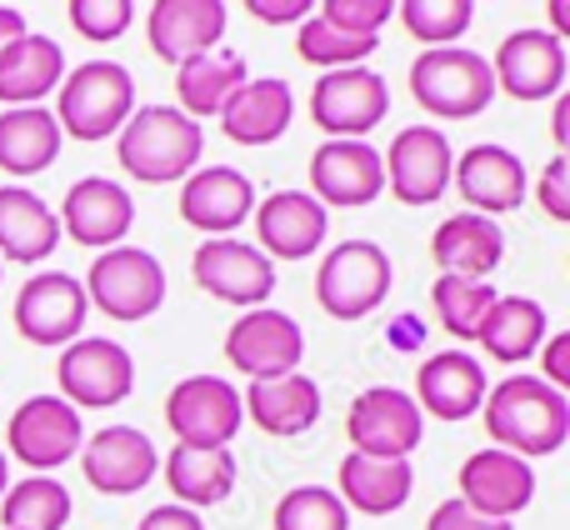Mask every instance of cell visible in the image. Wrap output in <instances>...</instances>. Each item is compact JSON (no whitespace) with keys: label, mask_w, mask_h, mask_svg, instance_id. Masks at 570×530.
Wrapping results in <instances>:
<instances>
[{"label":"cell","mask_w":570,"mask_h":530,"mask_svg":"<svg viewBox=\"0 0 570 530\" xmlns=\"http://www.w3.org/2000/svg\"><path fill=\"white\" fill-rule=\"evenodd\" d=\"M481 415L495 451H511L521 461L556 455L570 441V395L551 391L541 375L515 371L505 381H495L481 401Z\"/></svg>","instance_id":"cell-1"},{"label":"cell","mask_w":570,"mask_h":530,"mask_svg":"<svg viewBox=\"0 0 570 530\" xmlns=\"http://www.w3.org/2000/svg\"><path fill=\"white\" fill-rule=\"evenodd\" d=\"M431 261L441 265V275H465V281H491L495 265L505 261V230L501 220L461 210L445 216L431 236Z\"/></svg>","instance_id":"cell-26"},{"label":"cell","mask_w":570,"mask_h":530,"mask_svg":"<svg viewBox=\"0 0 570 530\" xmlns=\"http://www.w3.org/2000/svg\"><path fill=\"white\" fill-rule=\"evenodd\" d=\"M250 20H261V26H301L305 16H311V0H246Z\"/></svg>","instance_id":"cell-46"},{"label":"cell","mask_w":570,"mask_h":530,"mask_svg":"<svg viewBox=\"0 0 570 530\" xmlns=\"http://www.w3.org/2000/svg\"><path fill=\"white\" fill-rule=\"evenodd\" d=\"M305 355V331L285 311H246L226 331V361L230 371H240L246 381H276V375L301 371Z\"/></svg>","instance_id":"cell-16"},{"label":"cell","mask_w":570,"mask_h":530,"mask_svg":"<svg viewBox=\"0 0 570 530\" xmlns=\"http://www.w3.org/2000/svg\"><path fill=\"white\" fill-rule=\"evenodd\" d=\"M116 156L140 186H170L186 180L206 156V130L176 106H136L116 130Z\"/></svg>","instance_id":"cell-2"},{"label":"cell","mask_w":570,"mask_h":530,"mask_svg":"<svg viewBox=\"0 0 570 530\" xmlns=\"http://www.w3.org/2000/svg\"><path fill=\"white\" fill-rule=\"evenodd\" d=\"M60 80H66V50H60V40L26 30L0 56V106L6 110L40 106L50 90H60Z\"/></svg>","instance_id":"cell-32"},{"label":"cell","mask_w":570,"mask_h":530,"mask_svg":"<svg viewBox=\"0 0 570 530\" xmlns=\"http://www.w3.org/2000/svg\"><path fill=\"white\" fill-rule=\"evenodd\" d=\"M276 530H351V511L341 506V495L331 485H295L276 501L271 516Z\"/></svg>","instance_id":"cell-40"},{"label":"cell","mask_w":570,"mask_h":530,"mask_svg":"<svg viewBox=\"0 0 570 530\" xmlns=\"http://www.w3.org/2000/svg\"><path fill=\"white\" fill-rule=\"evenodd\" d=\"M345 435L361 455H381V461H411V451L425 435V415L401 385H371L351 401L345 411Z\"/></svg>","instance_id":"cell-11"},{"label":"cell","mask_w":570,"mask_h":530,"mask_svg":"<svg viewBox=\"0 0 570 530\" xmlns=\"http://www.w3.org/2000/svg\"><path fill=\"white\" fill-rule=\"evenodd\" d=\"M226 26H230L226 0H156V6L146 10V40L170 66L216 50Z\"/></svg>","instance_id":"cell-24"},{"label":"cell","mask_w":570,"mask_h":530,"mask_svg":"<svg viewBox=\"0 0 570 530\" xmlns=\"http://www.w3.org/2000/svg\"><path fill=\"white\" fill-rule=\"evenodd\" d=\"M80 471L100 495H136L160 475V451L136 425H106L80 445Z\"/></svg>","instance_id":"cell-18"},{"label":"cell","mask_w":570,"mask_h":530,"mask_svg":"<svg viewBox=\"0 0 570 530\" xmlns=\"http://www.w3.org/2000/svg\"><path fill=\"white\" fill-rule=\"evenodd\" d=\"M246 80H250L246 60H240L236 50H226V46L206 50V56H190V60H180L176 66V100H180L176 110L200 126L206 116H220V106H226Z\"/></svg>","instance_id":"cell-34"},{"label":"cell","mask_w":570,"mask_h":530,"mask_svg":"<svg viewBox=\"0 0 570 530\" xmlns=\"http://www.w3.org/2000/svg\"><path fill=\"white\" fill-rule=\"evenodd\" d=\"M431 301L441 325L455 335V341H475V325L481 315L495 305V285L491 281H465V275H441L431 285Z\"/></svg>","instance_id":"cell-37"},{"label":"cell","mask_w":570,"mask_h":530,"mask_svg":"<svg viewBox=\"0 0 570 530\" xmlns=\"http://www.w3.org/2000/svg\"><path fill=\"white\" fill-rule=\"evenodd\" d=\"M240 415H250V425L266 435H305L321 421V385L305 371L276 375V381H250V391L240 395Z\"/></svg>","instance_id":"cell-27"},{"label":"cell","mask_w":570,"mask_h":530,"mask_svg":"<svg viewBox=\"0 0 570 530\" xmlns=\"http://www.w3.org/2000/svg\"><path fill=\"white\" fill-rule=\"evenodd\" d=\"M455 190H461V200L475 210V216H505V210H521L525 206V190H531V180H525V160L515 156L511 146H471L455 156V170H451Z\"/></svg>","instance_id":"cell-23"},{"label":"cell","mask_w":570,"mask_h":530,"mask_svg":"<svg viewBox=\"0 0 570 530\" xmlns=\"http://www.w3.org/2000/svg\"><path fill=\"white\" fill-rule=\"evenodd\" d=\"M0 275H6V265H0Z\"/></svg>","instance_id":"cell-53"},{"label":"cell","mask_w":570,"mask_h":530,"mask_svg":"<svg viewBox=\"0 0 570 530\" xmlns=\"http://www.w3.org/2000/svg\"><path fill=\"white\" fill-rule=\"evenodd\" d=\"M391 341L401 345V351H405V345H411V351H415V345L425 341V325L415 321V315H395V325H391Z\"/></svg>","instance_id":"cell-50"},{"label":"cell","mask_w":570,"mask_h":530,"mask_svg":"<svg viewBox=\"0 0 570 530\" xmlns=\"http://www.w3.org/2000/svg\"><path fill=\"white\" fill-rule=\"evenodd\" d=\"M60 246V220L30 186H0V265H36Z\"/></svg>","instance_id":"cell-33"},{"label":"cell","mask_w":570,"mask_h":530,"mask_svg":"<svg viewBox=\"0 0 570 530\" xmlns=\"http://www.w3.org/2000/svg\"><path fill=\"white\" fill-rule=\"evenodd\" d=\"M311 116L325 130V140H365L391 116V86L371 66L325 70L311 90Z\"/></svg>","instance_id":"cell-9"},{"label":"cell","mask_w":570,"mask_h":530,"mask_svg":"<svg viewBox=\"0 0 570 530\" xmlns=\"http://www.w3.org/2000/svg\"><path fill=\"white\" fill-rule=\"evenodd\" d=\"M551 140H556V156H566L570 150V96L561 90L551 106Z\"/></svg>","instance_id":"cell-48"},{"label":"cell","mask_w":570,"mask_h":530,"mask_svg":"<svg viewBox=\"0 0 570 530\" xmlns=\"http://www.w3.org/2000/svg\"><path fill=\"white\" fill-rule=\"evenodd\" d=\"M6 485H10V465H6V451H0V495H6Z\"/></svg>","instance_id":"cell-52"},{"label":"cell","mask_w":570,"mask_h":530,"mask_svg":"<svg viewBox=\"0 0 570 530\" xmlns=\"http://www.w3.org/2000/svg\"><path fill=\"white\" fill-rule=\"evenodd\" d=\"M385 190L381 150L371 140H321L311 156V196L325 210H361Z\"/></svg>","instance_id":"cell-19"},{"label":"cell","mask_w":570,"mask_h":530,"mask_svg":"<svg viewBox=\"0 0 570 530\" xmlns=\"http://www.w3.org/2000/svg\"><path fill=\"white\" fill-rule=\"evenodd\" d=\"M455 501H465L471 511L491 516V521H511L525 506L535 501V471L531 461L511 451H475L461 461V475H455Z\"/></svg>","instance_id":"cell-22"},{"label":"cell","mask_w":570,"mask_h":530,"mask_svg":"<svg viewBox=\"0 0 570 530\" xmlns=\"http://www.w3.org/2000/svg\"><path fill=\"white\" fill-rule=\"evenodd\" d=\"M130 110H136V76H130L120 60L96 56V60H86V66L66 70L50 116H56L60 136L106 140L126 126Z\"/></svg>","instance_id":"cell-3"},{"label":"cell","mask_w":570,"mask_h":530,"mask_svg":"<svg viewBox=\"0 0 570 530\" xmlns=\"http://www.w3.org/2000/svg\"><path fill=\"white\" fill-rule=\"evenodd\" d=\"M425 530H511V521H491V516H481V511H471L465 501H441L431 511V521H425Z\"/></svg>","instance_id":"cell-44"},{"label":"cell","mask_w":570,"mask_h":530,"mask_svg":"<svg viewBox=\"0 0 570 530\" xmlns=\"http://www.w3.org/2000/svg\"><path fill=\"white\" fill-rule=\"evenodd\" d=\"M26 10H16V6H0V56H6L10 46H16L20 36H26Z\"/></svg>","instance_id":"cell-49"},{"label":"cell","mask_w":570,"mask_h":530,"mask_svg":"<svg viewBox=\"0 0 570 530\" xmlns=\"http://www.w3.org/2000/svg\"><path fill=\"white\" fill-rule=\"evenodd\" d=\"M415 491V471L411 461H381V455H361L351 451L341 461L335 475V495H341L345 511L361 516H395Z\"/></svg>","instance_id":"cell-29"},{"label":"cell","mask_w":570,"mask_h":530,"mask_svg":"<svg viewBox=\"0 0 570 530\" xmlns=\"http://www.w3.org/2000/svg\"><path fill=\"white\" fill-rule=\"evenodd\" d=\"M160 475H166L176 506L186 511H206V506H220L230 491H236V455L226 445H176V451L160 461Z\"/></svg>","instance_id":"cell-30"},{"label":"cell","mask_w":570,"mask_h":530,"mask_svg":"<svg viewBox=\"0 0 570 530\" xmlns=\"http://www.w3.org/2000/svg\"><path fill=\"white\" fill-rule=\"evenodd\" d=\"M315 16L341 36H361V40H381L385 20L395 16V0H325L315 6Z\"/></svg>","instance_id":"cell-42"},{"label":"cell","mask_w":570,"mask_h":530,"mask_svg":"<svg viewBox=\"0 0 570 530\" xmlns=\"http://www.w3.org/2000/svg\"><path fill=\"white\" fill-rule=\"evenodd\" d=\"M395 16L405 20V30H411L425 50H441V46H455V40L471 30L475 6L471 0H401Z\"/></svg>","instance_id":"cell-38"},{"label":"cell","mask_w":570,"mask_h":530,"mask_svg":"<svg viewBox=\"0 0 570 530\" xmlns=\"http://www.w3.org/2000/svg\"><path fill=\"white\" fill-rule=\"evenodd\" d=\"M6 445L20 465H30V475H50L56 465L80 455L86 425H80L76 405H66L60 395H30V401H20L10 411Z\"/></svg>","instance_id":"cell-8"},{"label":"cell","mask_w":570,"mask_h":530,"mask_svg":"<svg viewBox=\"0 0 570 530\" xmlns=\"http://www.w3.org/2000/svg\"><path fill=\"white\" fill-rule=\"evenodd\" d=\"M190 275L206 295L240 305V311H261L276 295V261H266L250 241L236 236L200 241V251L190 256Z\"/></svg>","instance_id":"cell-14"},{"label":"cell","mask_w":570,"mask_h":530,"mask_svg":"<svg viewBox=\"0 0 570 530\" xmlns=\"http://www.w3.org/2000/svg\"><path fill=\"white\" fill-rule=\"evenodd\" d=\"M385 170V190H391L401 206L421 210L451 190V170H455V150L445 140V130L435 126H405L391 140V150L381 156Z\"/></svg>","instance_id":"cell-12"},{"label":"cell","mask_w":570,"mask_h":530,"mask_svg":"<svg viewBox=\"0 0 570 530\" xmlns=\"http://www.w3.org/2000/svg\"><path fill=\"white\" fill-rule=\"evenodd\" d=\"M566 40H556L551 30L541 26H525L511 30V36L495 46L491 56V76H495V96H511V100H556L566 90Z\"/></svg>","instance_id":"cell-10"},{"label":"cell","mask_w":570,"mask_h":530,"mask_svg":"<svg viewBox=\"0 0 570 530\" xmlns=\"http://www.w3.org/2000/svg\"><path fill=\"white\" fill-rule=\"evenodd\" d=\"M411 96L415 106L441 120H471L495 100L491 60L481 50H461V46L421 50L411 60Z\"/></svg>","instance_id":"cell-4"},{"label":"cell","mask_w":570,"mask_h":530,"mask_svg":"<svg viewBox=\"0 0 570 530\" xmlns=\"http://www.w3.org/2000/svg\"><path fill=\"white\" fill-rule=\"evenodd\" d=\"M535 355H541V381L551 385V391L570 395V335L566 331L546 335V345Z\"/></svg>","instance_id":"cell-45"},{"label":"cell","mask_w":570,"mask_h":530,"mask_svg":"<svg viewBox=\"0 0 570 530\" xmlns=\"http://www.w3.org/2000/svg\"><path fill=\"white\" fill-rule=\"evenodd\" d=\"M56 381L60 401L76 405V411H110V405L130 401V391H136V361L110 335H80L60 351Z\"/></svg>","instance_id":"cell-7"},{"label":"cell","mask_w":570,"mask_h":530,"mask_svg":"<svg viewBox=\"0 0 570 530\" xmlns=\"http://www.w3.org/2000/svg\"><path fill=\"white\" fill-rule=\"evenodd\" d=\"M381 46V40H361V36H341V30H331L321 16H305L301 30H295V56L305 60V66H315L325 76V70H351L361 66L371 50Z\"/></svg>","instance_id":"cell-39"},{"label":"cell","mask_w":570,"mask_h":530,"mask_svg":"<svg viewBox=\"0 0 570 530\" xmlns=\"http://www.w3.org/2000/svg\"><path fill=\"white\" fill-rule=\"evenodd\" d=\"M546 335H551V315H546V305L531 301V295H495V305L481 315V325H475V341L485 345V355H491L495 365L531 361L546 345Z\"/></svg>","instance_id":"cell-31"},{"label":"cell","mask_w":570,"mask_h":530,"mask_svg":"<svg viewBox=\"0 0 570 530\" xmlns=\"http://www.w3.org/2000/svg\"><path fill=\"white\" fill-rule=\"evenodd\" d=\"M166 425L176 445H230L246 425L240 391L226 375H186L166 395Z\"/></svg>","instance_id":"cell-13"},{"label":"cell","mask_w":570,"mask_h":530,"mask_svg":"<svg viewBox=\"0 0 570 530\" xmlns=\"http://www.w3.org/2000/svg\"><path fill=\"white\" fill-rule=\"evenodd\" d=\"M80 285H86V305H96L110 321H150L166 301V265L140 246H116L90 261V275Z\"/></svg>","instance_id":"cell-6"},{"label":"cell","mask_w":570,"mask_h":530,"mask_svg":"<svg viewBox=\"0 0 570 530\" xmlns=\"http://www.w3.org/2000/svg\"><path fill=\"white\" fill-rule=\"evenodd\" d=\"M395 265L385 256V246L375 241H341L321 256L315 271V301L331 321H365L371 311H381L391 295Z\"/></svg>","instance_id":"cell-5"},{"label":"cell","mask_w":570,"mask_h":530,"mask_svg":"<svg viewBox=\"0 0 570 530\" xmlns=\"http://www.w3.org/2000/svg\"><path fill=\"white\" fill-rule=\"evenodd\" d=\"M86 311V285L66 271H40L16 291V331L30 345H46V351L50 345L66 351L70 341H80Z\"/></svg>","instance_id":"cell-15"},{"label":"cell","mask_w":570,"mask_h":530,"mask_svg":"<svg viewBox=\"0 0 570 530\" xmlns=\"http://www.w3.org/2000/svg\"><path fill=\"white\" fill-rule=\"evenodd\" d=\"M295 120V96L281 76H256L220 106V130L236 146H276Z\"/></svg>","instance_id":"cell-28"},{"label":"cell","mask_w":570,"mask_h":530,"mask_svg":"<svg viewBox=\"0 0 570 530\" xmlns=\"http://www.w3.org/2000/svg\"><path fill=\"white\" fill-rule=\"evenodd\" d=\"M256 220V251L266 261H305L325 246L331 230V210L311 196V190H271L250 210Z\"/></svg>","instance_id":"cell-20"},{"label":"cell","mask_w":570,"mask_h":530,"mask_svg":"<svg viewBox=\"0 0 570 530\" xmlns=\"http://www.w3.org/2000/svg\"><path fill=\"white\" fill-rule=\"evenodd\" d=\"M56 220H60V236H70L76 246L116 251L120 241L130 236V226H136V200H130V190L120 186V180L86 176L66 190Z\"/></svg>","instance_id":"cell-17"},{"label":"cell","mask_w":570,"mask_h":530,"mask_svg":"<svg viewBox=\"0 0 570 530\" xmlns=\"http://www.w3.org/2000/svg\"><path fill=\"white\" fill-rule=\"evenodd\" d=\"M256 200L261 196L250 186V176L236 166H196L180 180V220L196 226L206 241L240 230L256 210Z\"/></svg>","instance_id":"cell-21"},{"label":"cell","mask_w":570,"mask_h":530,"mask_svg":"<svg viewBox=\"0 0 570 530\" xmlns=\"http://www.w3.org/2000/svg\"><path fill=\"white\" fill-rule=\"evenodd\" d=\"M485 391H491V381H485L481 361L465 351H441L431 355V361L415 371V395L411 401L421 405V415H441V421H465V415L481 411Z\"/></svg>","instance_id":"cell-25"},{"label":"cell","mask_w":570,"mask_h":530,"mask_svg":"<svg viewBox=\"0 0 570 530\" xmlns=\"http://www.w3.org/2000/svg\"><path fill=\"white\" fill-rule=\"evenodd\" d=\"M60 126L46 106L0 110V170L6 176H40L60 156Z\"/></svg>","instance_id":"cell-35"},{"label":"cell","mask_w":570,"mask_h":530,"mask_svg":"<svg viewBox=\"0 0 570 530\" xmlns=\"http://www.w3.org/2000/svg\"><path fill=\"white\" fill-rule=\"evenodd\" d=\"M535 200H541V210L551 220H570V160L566 156H551V166L541 170V180H535Z\"/></svg>","instance_id":"cell-43"},{"label":"cell","mask_w":570,"mask_h":530,"mask_svg":"<svg viewBox=\"0 0 570 530\" xmlns=\"http://www.w3.org/2000/svg\"><path fill=\"white\" fill-rule=\"evenodd\" d=\"M136 530H206V521H200L196 511H186V506H156V511H146L140 516V526Z\"/></svg>","instance_id":"cell-47"},{"label":"cell","mask_w":570,"mask_h":530,"mask_svg":"<svg viewBox=\"0 0 570 530\" xmlns=\"http://www.w3.org/2000/svg\"><path fill=\"white\" fill-rule=\"evenodd\" d=\"M70 516H76V501L56 475H26L0 495V526L6 530H66Z\"/></svg>","instance_id":"cell-36"},{"label":"cell","mask_w":570,"mask_h":530,"mask_svg":"<svg viewBox=\"0 0 570 530\" xmlns=\"http://www.w3.org/2000/svg\"><path fill=\"white\" fill-rule=\"evenodd\" d=\"M551 26H556V30H551L556 40L570 36V6H566V0H551Z\"/></svg>","instance_id":"cell-51"},{"label":"cell","mask_w":570,"mask_h":530,"mask_svg":"<svg viewBox=\"0 0 570 530\" xmlns=\"http://www.w3.org/2000/svg\"><path fill=\"white\" fill-rule=\"evenodd\" d=\"M66 16L76 26V36H86L90 46H110V40H120L130 30L136 6L130 0H70Z\"/></svg>","instance_id":"cell-41"}]
</instances>
